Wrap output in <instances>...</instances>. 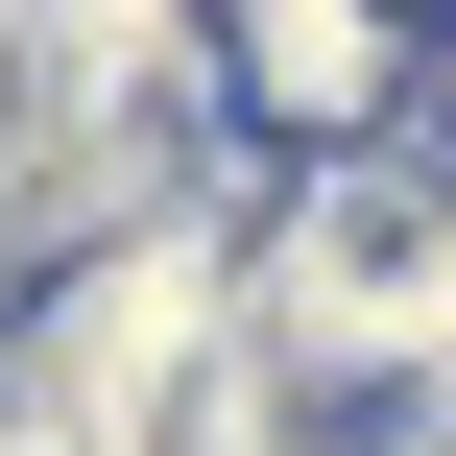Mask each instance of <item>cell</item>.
Masks as SVG:
<instances>
[{
	"label": "cell",
	"mask_w": 456,
	"mask_h": 456,
	"mask_svg": "<svg viewBox=\"0 0 456 456\" xmlns=\"http://www.w3.org/2000/svg\"><path fill=\"white\" fill-rule=\"evenodd\" d=\"M409 48H433V0H192V96H216L265 168L409 120Z\"/></svg>",
	"instance_id": "obj_1"
}]
</instances>
